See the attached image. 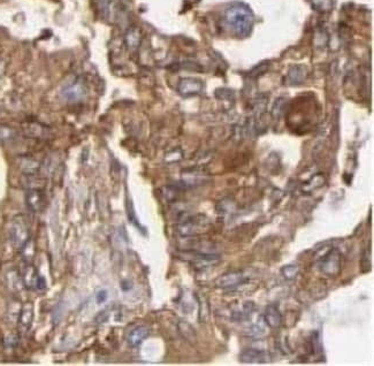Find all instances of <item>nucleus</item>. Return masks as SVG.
Masks as SVG:
<instances>
[{
	"instance_id": "4468645a",
	"label": "nucleus",
	"mask_w": 374,
	"mask_h": 366,
	"mask_svg": "<svg viewBox=\"0 0 374 366\" xmlns=\"http://www.w3.org/2000/svg\"><path fill=\"white\" fill-rule=\"evenodd\" d=\"M5 283L6 287L8 288L13 294H17L24 288L23 286V281H22L21 278V273L20 271L17 270H12L7 271L5 274Z\"/></svg>"
},
{
	"instance_id": "aec40b11",
	"label": "nucleus",
	"mask_w": 374,
	"mask_h": 366,
	"mask_svg": "<svg viewBox=\"0 0 374 366\" xmlns=\"http://www.w3.org/2000/svg\"><path fill=\"white\" fill-rule=\"evenodd\" d=\"M20 251L22 253V257H23L24 263H32L33 257H35V253H36L35 242L30 238L27 243L22 246V249L20 250Z\"/></svg>"
},
{
	"instance_id": "20e7f679",
	"label": "nucleus",
	"mask_w": 374,
	"mask_h": 366,
	"mask_svg": "<svg viewBox=\"0 0 374 366\" xmlns=\"http://www.w3.org/2000/svg\"><path fill=\"white\" fill-rule=\"evenodd\" d=\"M8 238L15 250H21L30 240V230L27 219L23 215H16L8 227Z\"/></svg>"
},
{
	"instance_id": "412c9836",
	"label": "nucleus",
	"mask_w": 374,
	"mask_h": 366,
	"mask_svg": "<svg viewBox=\"0 0 374 366\" xmlns=\"http://www.w3.org/2000/svg\"><path fill=\"white\" fill-rule=\"evenodd\" d=\"M203 173L198 171H189L186 172L183 174V182H185L186 185L188 186H192V185H197L201 180H203Z\"/></svg>"
},
{
	"instance_id": "bb28decb",
	"label": "nucleus",
	"mask_w": 374,
	"mask_h": 366,
	"mask_svg": "<svg viewBox=\"0 0 374 366\" xmlns=\"http://www.w3.org/2000/svg\"><path fill=\"white\" fill-rule=\"evenodd\" d=\"M181 159H182V151L179 150V149L171 151L170 153H167L166 157H165V160H166L167 163H175Z\"/></svg>"
},
{
	"instance_id": "7c9ffc66",
	"label": "nucleus",
	"mask_w": 374,
	"mask_h": 366,
	"mask_svg": "<svg viewBox=\"0 0 374 366\" xmlns=\"http://www.w3.org/2000/svg\"><path fill=\"white\" fill-rule=\"evenodd\" d=\"M36 289H38V290L46 289V281H45V279L42 275L38 276V280H37V283H36Z\"/></svg>"
},
{
	"instance_id": "4be33fe9",
	"label": "nucleus",
	"mask_w": 374,
	"mask_h": 366,
	"mask_svg": "<svg viewBox=\"0 0 374 366\" xmlns=\"http://www.w3.org/2000/svg\"><path fill=\"white\" fill-rule=\"evenodd\" d=\"M324 182H325L324 175L323 174H317V175H314L311 180L308 181L304 185H303V190H304V191H306V192H310L314 189L320 188V186L324 184Z\"/></svg>"
},
{
	"instance_id": "b1692460",
	"label": "nucleus",
	"mask_w": 374,
	"mask_h": 366,
	"mask_svg": "<svg viewBox=\"0 0 374 366\" xmlns=\"http://www.w3.org/2000/svg\"><path fill=\"white\" fill-rule=\"evenodd\" d=\"M299 267L297 264H288L286 266L282 267L281 273L284 279L287 280H294L298 275Z\"/></svg>"
},
{
	"instance_id": "6ab92c4d",
	"label": "nucleus",
	"mask_w": 374,
	"mask_h": 366,
	"mask_svg": "<svg viewBox=\"0 0 374 366\" xmlns=\"http://www.w3.org/2000/svg\"><path fill=\"white\" fill-rule=\"evenodd\" d=\"M21 308H22L21 302L16 300V298H13V300L8 303V308H7L6 315H7V319H8L10 324H17V319H18V316H20Z\"/></svg>"
},
{
	"instance_id": "6e6552de",
	"label": "nucleus",
	"mask_w": 374,
	"mask_h": 366,
	"mask_svg": "<svg viewBox=\"0 0 374 366\" xmlns=\"http://www.w3.org/2000/svg\"><path fill=\"white\" fill-rule=\"evenodd\" d=\"M25 204L33 213L42 212L45 207V204H46L43 189H28L27 193H25Z\"/></svg>"
},
{
	"instance_id": "a211bd4d",
	"label": "nucleus",
	"mask_w": 374,
	"mask_h": 366,
	"mask_svg": "<svg viewBox=\"0 0 374 366\" xmlns=\"http://www.w3.org/2000/svg\"><path fill=\"white\" fill-rule=\"evenodd\" d=\"M17 133L12 127L0 123V143L9 144L16 140Z\"/></svg>"
},
{
	"instance_id": "5701e85b",
	"label": "nucleus",
	"mask_w": 374,
	"mask_h": 366,
	"mask_svg": "<svg viewBox=\"0 0 374 366\" xmlns=\"http://www.w3.org/2000/svg\"><path fill=\"white\" fill-rule=\"evenodd\" d=\"M126 42H127V45H128L130 48H136L138 45H140L141 35L137 29H130V30L127 32Z\"/></svg>"
},
{
	"instance_id": "c756f323",
	"label": "nucleus",
	"mask_w": 374,
	"mask_h": 366,
	"mask_svg": "<svg viewBox=\"0 0 374 366\" xmlns=\"http://www.w3.org/2000/svg\"><path fill=\"white\" fill-rule=\"evenodd\" d=\"M5 343L7 346H9V347H12V348H14V347L17 345V338L15 335H8L5 339Z\"/></svg>"
},
{
	"instance_id": "a878e982",
	"label": "nucleus",
	"mask_w": 374,
	"mask_h": 366,
	"mask_svg": "<svg viewBox=\"0 0 374 366\" xmlns=\"http://www.w3.org/2000/svg\"><path fill=\"white\" fill-rule=\"evenodd\" d=\"M208 317V305L207 302L203 297V300H199V320L205 321Z\"/></svg>"
},
{
	"instance_id": "f03ea898",
	"label": "nucleus",
	"mask_w": 374,
	"mask_h": 366,
	"mask_svg": "<svg viewBox=\"0 0 374 366\" xmlns=\"http://www.w3.org/2000/svg\"><path fill=\"white\" fill-rule=\"evenodd\" d=\"M209 228V219L203 214L182 216L175 227L177 233L182 237H196L198 235L207 233Z\"/></svg>"
},
{
	"instance_id": "0eeeda50",
	"label": "nucleus",
	"mask_w": 374,
	"mask_h": 366,
	"mask_svg": "<svg viewBox=\"0 0 374 366\" xmlns=\"http://www.w3.org/2000/svg\"><path fill=\"white\" fill-rule=\"evenodd\" d=\"M204 89V83L198 78L186 77L179 82L178 90L183 97H192L201 93Z\"/></svg>"
},
{
	"instance_id": "ddd939ff",
	"label": "nucleus",
	"mask_w": 374,
	"mask_h": 366,
	"mask_svg": "<svg viewBox=\"0 0 374 366\" xmlns=\"http://www.w3.org/2000/svg\"><path fill=\"white\" fill-rule=\"evenodd\" d=\"M17 165L24 175H38L42 170V164L31 157H21Z\"/></svg>"
},
{
	"instance_id": "1a4fd4ad",
	"label": "nucleus",
	"mask_w": 374,
	"mask_h": 366,
	"mask_svg": "<svg viewBox=\"0 0 374 366\" xmlns=\"http://www.w3.org/2000/svg\"><path fill=\"white\" fill-rule=\"evenodd\" d=\"M33 312H35V310H33V304L31 302H27V303L22 304L20 316H18L17 319V327L21 334H25L31 328L33 321Z\"/></svg>"
},
{
	"instance_id": "f3484780",
	"label": "nucleus",
	"mask_w": 374,
	"mask_h": 366,
	"mask_svg": "<svg viewBox=\"0 0 374 366\" xmlns=\"http://www.w3.org/2000/svg\"><path fill=\"white\" fill-rule=\"evenodd\" d=\"M178 328H179L180 334H181L183 338L187 340V341L191 342V343L196 342V340H197L196 331H194V328L188 323V321H186V320L179 321Z\"/></svg>"
},
{
	"instance_id": "9d476101",
	"label": "nucleus",
	"mask_w": 374,
	"mask_h": 366,
	"mask_svg": "<svg viewBox=\"0 0 374 366\" xmlns=\"http://www.w3.org/2000/svg\"><path fill=\"white\" fill-rule=\"evenodd\" d=\"M22 281H23V286L25 289H36V283L38 280V272L37 268L32 263H24L23 267L20 271Z\"/></svg>"
},
{
	"instance_id": "2eb2a0df",
	"label": "nucleus",
	"mask_w": 374,
	"mask_h": 366,
	"mask_svg": "<svg viewBox=\"0 0 374 366\" xmlns=\"http://www.w3.org/2000/svg\"><path fill=\"white\" fill-rule=\"evenodd\" d=\"M265 323L271 328H279L282 324V316L280 312L279 306L276 304H271L265 311Z\"/></svg>"
},
{
	"instance_id": "f257e3e1",
	"label": "nucleus",
	"mask_w": 374,
	"mask_h": 366,
	"mask_svg": "<svg viewBox=\"0 0 374 366\" xmlns=\"http://www.w3.org/2000/svg\"><path fill=\"white\" fill-rule=\"evenodd\" d=\"M253 14L244 3H233L224 12V23L233 35L244 38L248 37L253 27Z\"/></svg>"
},
{
	"instance_id": "393cba45",
	"label": "nucleus",
	"mask_w": 374,
	"mask_h": 366,
	"mask_svg": "<svg viewBox=\"0 0 374 366\" xmlns=\"http://www.w3.org/2000/svg\"><path fill=\"white\" fill-rule=\"evenodd\" d=\"M98 8L104 16H108L111 14L112 0H98Z\"/></svg>"
},
{
	"instance_id": "dca6fc26",
	"label": "nucleus",
	"mask_w": 374,
	"mask_h": 366,
	"mask_svg": "<svg viewBox=\"0 0 374 366\" xmlns=\"http://www.w3.org/2000/svg\"><path fill=\"white\" fill-rule=\"evenodd\" d=\"M22 128H23V133L25 135L31 138H45L48 134L46 127H44L38 122H25L22 126Z\"/></svg>"
},
{
	"instance_id": "f8f14e48",
	"label": "nucleus",
	"mask_w": 374,
	"mask_h": 366,
	"mask_svg": "<svg viewBox=\"0 0 374 366\" xmlns=\"http://www.w3.org/2000/svg\"><path fill=\"white\" fill-rule=\"evenodd\" d=\"M149 334V327L144 326V325H141V326L135 327L129 332L128 335H127V343H128L129 347H132V348H137V347L141 346L142 342L148 338Z\"/></svg>"
},
{
	"instance_id": "39448f33",
	"label": "nucleus",
	"mask_w": 374,
	"mask_h": 366,
	"mask_svg": "<svg viewBox=\"0 0 374 366\" xmlns=\"http://www.w3.org/2000/svg\"><path fill=\"white\" fill-rule=\"evenodd\" d=\"M249 282V279L243 274V272L235 271V272H228L223 274L215 281V286L221 289H234L239 286L245 285Z\"/></svg>"
},
{
	"instance_id": "9b49d317",
	"label": "nucleus",
	"mask_w": 374,
	"mask_h": 366,
	"mask_svg": "<svg viewBox=\"0 0 374 366\" xmlns=\"http://www.w3.org/2000/svg\"><path fill=\"white\" fill-rule=\"evenodd\" d=\"M269 360L268 354L265 350L260 349H248L244 350L239 355V361L242 363L256 364V363H266Z\"/></svg>"
},
{
	"instance_id": "7ed1b4c3",
	"label": "nucleus",
	"mask_w": 374,
	"mask_h": 366,
	"mask_svg": "<svg viewBox=\"0 0 374 366\" xmlns=\"http://www.w3.org/2000/svg\"><path fill=\"white\" fill-rule=\"evenodd\" d=\"M317 270L327 278H335L342 270V255L338 249H328L317 261Z\"/></svg>"
},
{
	"instance_id": "cd10ccee",
	"label": "nucleus",
	"mask_w": 374,
	"mask_h": 366,
	"mask_svg": "<svg viewBox=\"0 0 374 366\" xmlns=\"http://www.w3.org/2000/svg\"><path fill=\"white\" fill-rule=\"evenodd\" d=\"M127 214H128V219L130 220V222L134 223V225H136L137 227H140V223L137 222L136 216H135L132 200H127Z\"/></svg>"
},
{
	"instance_id": "c85d7f7f",
	"label": "nucleus",
	"mask_w": 374,
	"mask_h": 366,
	"mask_svg": "<svg viewBox=\"0 0 374 366\" xmlns=\"http://www.w3.org/2000/svg\"><path fill=\"white\" fill-rule=\"evenodd\" d=\"M107 291L106 290H99L98 293H97V303L98 304H102L104 303L105 301L107 300Z\"/></svg>"
},
{
	"instance_id": "423d86ee",
	"label": "nucleus",
	"mask_w": 374,
	"mask_h": 366,
	"mask_svg": "<svg viewBox=\"0 0 374 366\" xmlns=\"http://www.w3.org/2000/svg\"><path fill=\"white\" fill-rule=\"evenodd\" d=\"M61 95L63 98L67 100V102H70V103L81 102V100L87 96V87H85V84L83 83V82H81L78 80L74 81L62 89Z\"/></svg>"
}]
</instances>
